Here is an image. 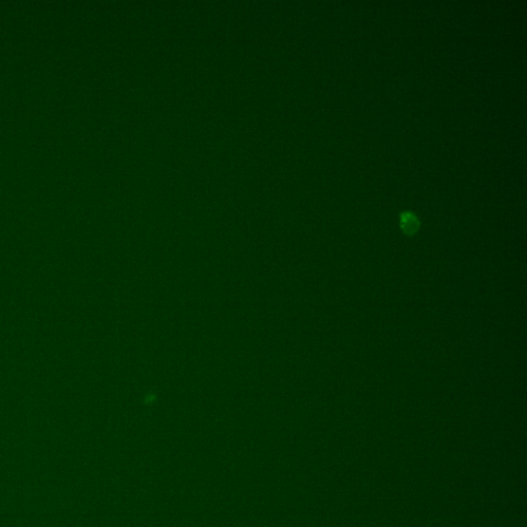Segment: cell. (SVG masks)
Segmentation results:
<instances>
[{"label": "cell", "mask_w": 527, "mask_h": 527, "mask_svg": "<svg viewBox=\"0 0 527 527\" xmlns=\"http://www.w3.org/2000/svg\"><path fill=\"white\" fill-rule=\"evenodd\" d=\"M420 227L418 217L412 213L406 211L401 215V228L407 235H414Z\"/></svg>", "instance_id": "1"}]
</instances>
